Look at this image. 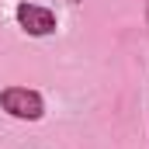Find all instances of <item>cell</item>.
Here are the masks:
<instances>
[{
  "label": "cell",
  "mask_w": 149,
  "mask_h": 149,
  "mask_svg": "<svg viewBox=\"0 0 149 149\" xmlns=\"http://www.w3.org/2000/svg\"><path fill=\"white\" fill-rule=\"evenodd\" d=\"M146 24H149V3H146Z\"/></svg>",
  "instance_id": "3957f363"
},
{
  "label": "cell",
  "mask_w": 149,
  "mask_h": 149,
  "mask_svg": "<svg viewBox=\"0 0 149 149\" xmlns=\"http://www.w3.org/2000/svg\"><path fill=\"white\" fill-rule=\"evenodd\" d=\"M14 17H17V28H21L24 35H31V38L56 35V28H59L56 10H49V7H42V3H31V0H21V3L14 7Z\"/></svg>",
  "instance_id": "7a4b0ae2"
},
{
  "label": "cell",
  "mask_w": 149,
  "mask_h": 149,
  "mask_svg": "<svg viewBox=\"0 0 149 149\" xmlns=\"http://www.w3.org/2000/svg\"><path fill=\"white\" fill-rule=\"evenodd\" d=\"M76 3H80V0H76Z\"/></svg>",
  "instance_id": "277c9868"
},
{
  "label": "cell",
  "mask_w": 149,
  "mask_h": 149,
  "mask_svg": "<svg viewBox=\"0 0 149 149\" xmlns=\"http://www.w3.org/2000/svg\"><path fill=\"white\" fill-rule=\"evenodd\" d=\"M0 111H7L10 118H17V121H38L45 114V97L38 94L35 87L10 83V87L0 90Z\"/></svg>",
  "instance_id": "6da1fadb"
}]
</instances>
